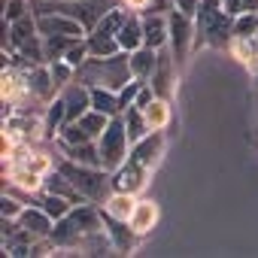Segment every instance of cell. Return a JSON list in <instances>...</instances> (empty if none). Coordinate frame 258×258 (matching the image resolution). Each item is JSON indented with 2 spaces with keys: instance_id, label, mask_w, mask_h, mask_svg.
Returning a JSON list of instances; mask_svg holds the SVG:
<instances>
[{
  "instance_id": "obj_20",
  "label": "cell",
  "mask_w": 258,
  "mask_h": 258,
  "mask_svg": "<svg viewBox=\"0 0 258 258\" xmlns=\"http://www.w3.org/2000/svg\"><path fill=\"white\" fill-rule=\"evenodd\" d=\"M134 207H137V195H131V191H118V188H112V195L100 204V210H103L106 216L121 219V222H131Z\"/></svg>"
},
{
  "instance_id": "obj_31",
  "label": "cell",
  "mask_w": 258,
  "mask_h": 258,
  "mask_svg": "<svg viewBox=\"0 0 258 258\" xmlns=\"http://www.w3.org/2000/svg\"><path fill=\"white\" fill-rule=\"evenodd\" d=\"M49 67H52V79H55V85H58V94H61V88H64V85H70V82L76 79V67H70L64 58H61V61H52Z\"/></svg>"
},
{
  "instance_id": "obj_33",
  "label": "cell",
  "mask_w": 258,
  "mask_h": 258,
  "mask_svg": "<svg viewBox=\"0 0 258 258\" xmlns=\"http://www.w3.org/2000/svg\"><path fill=\"white\" fill-rule=\"evenodd\" d=\"M25 207H28L25 201H19L16 195H10V191H4V201H0V216H4V219H19Z\"/></svg>"
},
{
  "instance_id": "obj_18",
  "label": "cell",
  "mask_w": 258,
  "mask_h": 258,
  "mask_svg": "<svg viewBox=\"0 0 258 258\" xmlns=\"http://www.w3.org/2000/svg\"><path fill=\"white\" fill-rule=\"evenodd\" d=\"M158 219H161L158 204L149 201V198H137V207H134V213H131V228L143 237V234H149V231L158 225Z\"/></svg>"
},
{
  "instance_id": "obj_5",
  "label": "cell",
  "mask_w": 258,
  "mask_h": 258,
  "mask_svg": "<svg viewBox=\"0 0 258 258\" xmlns=\"http://www.w3.org/2000/svg\"><path fill=\"white\" fill-rule=\"evenodd\" d=\"M97 149H100V164L109 173H115L127 161V152H131V137H127V127H124V118L121 115H112L109 118L106 131L97 137Z\"/></svg>"
},
{
  "instance_id": "obj_9",
  "label": "cell",
  "mask_w": 258,
  "mask_h": 258,
  "mask_svg": "<svg viewBox=\"0 0 258 258\" xmlns=\"http://www.w3.org/2000/svg\"><path fill=\"white\" fill-rule=\"evenodd\" d=\"M28 82H31V94H34L37 103L46 106V103H52V100L58 97V85H55V79H52V67H49V61L28 67Z\"/></svg>"
},
{
  "instance_id": "obj_16",
  "label": "cell",
  "mask_w": 258,
  "mask_h": 258,
  "mask_svg": "<svg viewBox=\"0 0 258 258\" xmlns=\"http://www.w3.org/2000/svg\"><path fill=\"white\" fill-rule=\"evenodd\" d=\"M58 143V140H55ZM58 155L76 161V164H88V167H103L100 164V149H97V140L91 143H58Z\"/></svg>"
},
{
  "instance_id": "obj_22",
  "label": "cell",
  "mask_w": 258,
  "mask_h": 258,
  "mask_svg": "<svg viewBox=\"0 0 258 258\" xmlns=\"http://www.w3.org/2000/svg\"><path fill=\"white\" fill-rule=\"evenodd\" d=\"M43 191L61 195V198H67L70 204H85V198L79 195V188H76V185H73V182H70V179L58 170V167H55L52 173H46V188H43Z\"/></svg>"
},
{
  "instance_id": "obj_19",
  "label": "cell",
  "mask_w": 258,
  "mask_h": 258,
  "mask_svg": "<svg viewBox=\"0 0 258 258\" xmlns=\"http://www.w3.org/2000/svg\"><path fill=\"white\" fill-rule=\"evenodd\" d=\"M127 61H131V73H134L137 82H149L152 73H155V64H158V49L140 46L134 52H127Z\"/></svg>"
},
{
  "instance_id": "obj_30",
  "label": "cell",
  "mask_w": 258,
  "mask_h": 258,
  "mask_svg": "<svg viewBox=\"0 0 258 258\" xmlns=\"http://www.w3.org/2000/svg\"><path fill=\"white\" fill-rule=\"evenodd\" d=\"M88 58H91V49H88V40H85V37H82V40H76V43L67 49V55H64V61H67L70 67H76V70H79Z\"/></svg>"
},
{
  "instance_id": "obj_29",
  "label": "cell",
  "mask_w": 258,
  "mask_h": 258,
  "mask_svg": "<svg viewBox=\"0 0 258 258\" xmlns=\"http://www.w3.org/2000/svg\"><path fill=\"white\" fill-rule=\"evenodd\" d=\"M258 34V13L234 16V37H255Z\"/></svg>"
},
{
  "instance_id": "obj_4",
  "label": "cell",
  "mask_w": 258,
  "mask_h": 258,
  "mask_svg": "<svg viewBox=\"0 0 258 258\" xmlns=\"http://www.w3.org/2000/svg\"><path fill=\"white\" fill-rule=\"evenodd\" d=\"M76 188H79V195L85 198V201H91V204H103L109 195H112V173L109 170H103V167H88V164H76V161H70V158H64V155H58V164H55Z\"/></svg>"
},
{
  "instance_id": "obj_15",
  "label": "cell",
  "mask_w": 258,
  "mask_h": 258,
  "mask_svg": "<svg viewBox=\"0 0 258 258\" xmlns=\"http://www.w3.org/2000/svg\"><path fill=\"white\" fill-rule=\"evenodd\" d=\"M115 40H118V49H121V52L140 49V46H143V16L127 10V16H124V22H121V28H118V37H115Z\"/></svg>"
},
{
  "instance_id": "obj_25",
  "label": "cell",
  "mask_w": 258,
  "mask_h": 258,
  "mask_svg": "<svg viewBox=\"0 0 258 258\" xmlns=\"http://www.w3.org/2000/svg\"><path fill=\"white\" fill-rule=\"evenodd\" d=\"M76 40H82V37H61V34L43 37V55H46V61H49V64H52V61H61V58L67 55V49H70Z\"/></svg>"
},
{
  "instance_id": "obj_8",
  "label": "cell",
  "mask_w": 258,
  "mask_h": 258,
  "mask_svg": "<svg viewBox=\"0 0 258 258\" xmlns=\"http://www.w3.org/2000/svg\"><path fill=\"white\" fill-rule=\"evenodd\" d=\"M164 146H167V140H164V131H149L143 140L131 143L127 161H134V164H140V167H146V170L152 173V170L158 167L161 155H164Z\"/></svg>"
},
{
  "instance_id": "obj_11",
  "label": "cell",
  "mask_w": 258,
  "mask_h": 258,
  "mask_svg": "<svg viewBox=\"0 0 258 258\" xmlns=\"http://www.w3.org/2000/svg\"><path fill=\"white\" fill-rule=\"evenodd\" d=\"M58 97L64 100V109H67V124H70V121H76L82 112H88V109H91V88H88V85H82L79 79H73L70 85H64Z\"/></svg>"
},
{
  "instance_id": "obj_39",
  "label": "cell",
  "mask_w": 258,
  "mask_h": 258,
  "mask_svg": "<svg viewBox=\"0 0 258 258\" xmlns=\"http://www.w3.org/2000/svg\"><path fill=\"white\" fill-rule=\"evenodd\" d=\"M255 37H258V34H255Z\"/></svg>"
},
{
  "instance_id": "obj_26",
  "label": "cell",
  "mask_w": 258,
  "mask_h": 258,
  "mask_svg": "<svg viewBox=\"0 0 258 258\" xmlns=\"http://www.w3.org/2000/svg\"><path fill=\"white\" fill-rule=\"evenodd\" d=\"M73 124V121H70ZM76 124L82 127V131L91 137V140H97L103 131H106V124H109V115L106 112H97V109H88V112H82L79 118H76Z\"/></svg>"
},
{
  "instance_id": "obj_37",
  "label": "cell",
  "mask_w": 258,
  "mask_h": 258,
  "mask_svg": "<svg viewBox=\"0 0 258 258\" xmlns=\"http://www.w3.org/2000/svg\"><path fill=\"white\" fill-rule=\"evenodd\" d=\"M118 4L131 13H149L152 10V0H118Z\"/></svg>"
},
{
  "instance_id": "obj_38",
  "label": "cell",
  "mask_w": 258,
  "mask_h": 258,
  "mask_svg": "<svg viewBox=\"0 0 258 258\" xmlns=\"http://www.w3.org/2000/svg\"><path fill=\"white\" fill-rule=\"evenodd\" d=\"M58 4H76V0H58Z\"/></svg>"
},
{
  "instance_id": "obj_27",
  "label": "cell",
  "mask_w": 258,
  "mask_h": 258,
  "mask_svg": "<svg viewBox=\"0 0 258 258\" xmlns=\"http://www.w3.org/2000/svg\"><path fill=\"white\" fill-rule=\"evenodd\" d=\"M37 204H40V207H43V210H46V213L55 219V222H58V219H64V216H67V213L76 207V204H70L67 198H61V195H52V191H43Z\"/></svg>"
},
{
  "instance_id": "obj_28",
  "label": "cell",
  "mask_w": 258,
  "mask_h": 258,
  "mask_svg": "<svg viewBox=\"0 0 258 258\" xmlns=\"http://www.w3.org/2000/svg\"><path fill=\"white\" fill-rule=\"evenodd\" d=\"M85 40H88L91 55H115V52H121V49H118V40H115V37H109V34L91 31V34H85Z\"/></svg>"
},
{
  "instance_id": "obj_24",
  "label": "cell",
  "mask_w": 258,
  "mask_h": 258,
  "mask_svg": "<svg viewBox=\"0 0 258 258\" xmlns=\"http://www.w3.org/2000/svg\"><path fill=\"white\" fill-rule=\"evenodd\" d=\"M121 118H124V127H127V137H131V143H137V140H143V137L149 134V124H146V115H143L140 106L131 103V106L121 112Z\"/></svg>"
},
{
  "instance_id": "obj_3",
  "label": "cell",
  "mask_w": 258,
  "mask_h": 258,
  "mask_svg": "<svg viewBox=\"0 0 258 258\" xmlns=\"http://www.w3.org/2000/svg\"><path fill=\"white\" fill-rule=\"evenodd\" d=\"M195 31H198V46L228 49L234 37V16L222 7V0H201L195 16Z\"/></svg>"
},
{
  "instance_id": "obj_23",
  "label": "cell",
  "mask_w": 258,
  "mask_h": 258,
  "mask_svg": "<svg viewBox=\"0 0 258 258\" xmlns=\"http://www.w3.org/2000/svg\"><path fill=\"white\" fill-rule=\"evenodd\" d=\"M91 109H97V112H106L109 118H112V115H121L118 91H112V88H103V85H94V88H91Z\"/></svg>"
},
{
  "instance_id": "obj_17",
  "label": "cell",
  "mask_w": 258,
  "mask_h": 258,
  "mask_svg": "<svg viewBox=\"0 0 258 258\" xmlns=\"http://www.w3.org/2000/svg\"><path fill=\"white\" fill-rule=\"evenodd\" d=\"M228 52L237 64H243L249 73H258V37H231Z\"/></svg>"
},
{
  "instance_id": "obj_6",
  "label": "cell",
  "mask_w": 258,
  "mask_h": 258,
  "mask_svg": "<svg viewBox=\"0 0 258 258\" xmlns=\"http://www.w3.org/2000/svg\"><path fill=\"white\" fill-rule=\"evenodd\" d=\"M167 46H170L176 64L185 67V64H188V55H191L195 46H198V31H195V19H191V16H185V13H179V10L170 13V40H167Z\"/></svg>"
},
{
  "instance_id": "obj_2",
  "label": "cell",
  "mask_w": 258,
  "mask_h": 258,
  "mask_svg": "<svg viewBox=\"0 0 258 258\" xmlns=\"http://www.w3.org/2000/svg\"><path fill=\"white\" fill-rule=\"evenodd\" d=\"M76 79H79L82 85H88V88L103 85V88L121 91L127 82L134 79V73H131L127 52H115V55H91V58L76 70Z\"/></svg>"
},
{
  "instance_id": "obj_36",
  "label": "cell",
  "mask_w": 258,
  "mask_h": 258,
  "mask_svg": "<svg viewBox=\"0 0 258 258\" xmlns=\"http://www.w3.org/2000/svg\"><path fill=\"white\" fill-rule=\"evenodd\" d=\"M198 7H201V0H173V10H179V13H185V16H198Z\"/></svg>"
},
{
  "instance_id": "obj_12",
  "label": "cell",
  "mask_w": 258,
  "mask_h": 258,
  "mask_svg": "<svg viewBox=\"0 0 258 258\" xmlns=\"http://www.w3.org/2000/svg\"><path fill=\"white\" fill-rule=\"evenodd\" d=\"M146 182H149V170L140 167V164H134V161H124V164L112 173V185H115L118 191L140 195V191L146 188Z\"/></svg>"
},
{
  "instance_id": "obj_21",
  "label": "cell",
  "mask_w": 258,
  "mask_h": 258,
  "mask_svg": "<svg viewBox=\"0 0 258 258\" xmlns=\"http://www.w3.org/2000/svg\"><path fill=\"white\" fill-rule=\"evenodd\" d=\"M143 115H146L149 131H164V127L173 121V100H167V97H155V100L143 109Z\"/></svg>"
},
{
  "instance_id": "obj_7",
  "label": "cell",
  "mask_w": 258,
  "mask_h": 258,
  "mask_svg": "<svg viewBox=\"0 0 258 258\" xmlns=\"http://www.w3.org/2000/svg\"><path fill=\"white\" fill-rule=\"evenodd\" d=\"M176 82H179V64H176L170 46H161V49H158V64H155V73H152L149 85L155 88L158 97L173 100V94H176Z\"/></svg>"
},
{
  "instance_id": "obj_35",
  "label": "cell",
  "mask_w": 258,
  "mask_h": 258,
  "mask_svg": "<svg viewBox=\"0 0 258 258\" xmlns=\"http://www.w3.org/2000/svg\"><path fill=\"white\" fill-rule=\"evenodd\" d=\"M222 7H225L231 16H240V13H258V0H222Z\"/></svg>"
},
{
  "instance_id": "obj_10",
  "label": "cell",
  "mask_w": 258,
  "mask_h": 258,
  "mask_svg": "<svg viewBox=\"0 0 258 258\" xmlns=\"http://www.w3.org/2000/svg\"><path fill=\"white\" fill-rule=\"evenodd\" d=\"M143 16V46L161 49L170 40V13H140Z\"/></svg>"
},
{
  "instance_id": "obj_1",
  "label": "cell",
  "mask_w": 258,
  "mask_h": 258,
  "mask_svg": "<svg viewBox=\"0 0 258 258\" xmlns=\"http://www.w3.org/2000/svg\"><path fill=\"white\" fill-rule=\"evenodd\" d=\"M97 228H103V210H100V204H91V201L76 204L64 219L55 222V228L49 234V240L55 246V255H79V243L91 231H97Z\"/></svg>"
},
{
  "instance_id": "obj_14",
  "label": "cell",
  "mask_w": 258,
  "mask_h": 258,
  "mask_svg": "<svg viewBox=\"0 0 258 258\" xmlns=\"http://www.w3.org/2000/svg\"><path fill=\"white\" fill-rule=\"evenodd\" d=\"M103 228H106V234H109L115 252H134L140 234L131 228V222H121V219H112V216L103 213Z\"/></svg>"
},
{
  "instance_id": "obj_13",
  "label": "cell",
  "mask_w": 258,
  "mask_h": 258,
  "mask_svg": "<svg viewBox=\"0 0 258 258\" xmlns=\"http://www.w3.org/2000/svg\"><path fill=\"white\" fill-rule=\"evenodd\" d=\"M37 25H40V34L49 37V34H61V37H85V28L70 19L67 13H49V16H37Z\"/></svg>"
},
{
  "instance_id": "obj_34",
  "label": "cell",
  "mask_w": 258,
  "mask_h": 258,
  "mask_svg": "<svg viewBox=\"0 0 258 258\" xmlns=\"http://www.w3.org/2000/svg\"><path fill=\"white\" fill-rule=\"evenodd\" d=\"M140 88H143V82H137V79H131V82H127L121 91H118V103H121V112L127 109V106H131L134 100H137V94H140Z\"/></svg>"
},
{
  "instance_id": "obj_32",
  "label": "cell",
  "mask_w": 258,
  "mask_h": 258,
  "mask_svg": "<svg viewBox=\"0 0 258 258\" xmlns=\"http://www.w3.org/2000/svg\"><path fill=\"white\" fill-rule=\"evenodd\" d=\"M31 13V0H4V19L7 22H19Z\"/></svg>"
}]
</instances>
